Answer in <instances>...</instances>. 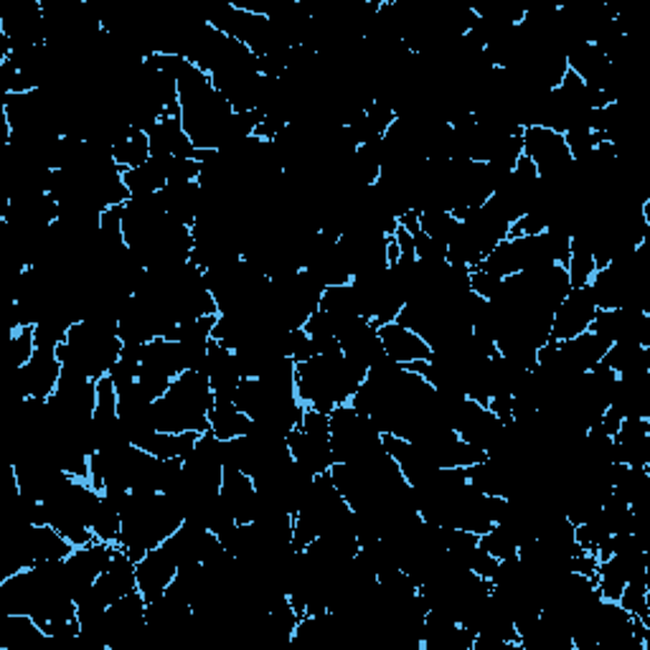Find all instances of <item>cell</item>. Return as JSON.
<instances>
[{"instance_id": "1", "label": "cell", "mask_w": 650, "mask_h": 650, "mask_svg": "<svg viewBox=\"0 0 650 650\" xmlns=\"http://www.w3.org/2000/svg\"><path fill=\"white\" fill-rule=\"evenodd\" d=\"M366 374V368L348 361L343 351L341 354L313 356L295 368V394L308 410L331 414L336 406L351 402Z\"/></svg>"}, {"instance_id": "2", "label": "cell", "mask_w": 650, "mask_h": 650, "mask_svg": "<svg viewBox=\"0 0 650 650\" xmlns=\"http://www.w3.org/2000/svg\"><path fill=\"white\" fill-rule=\"evenodd\" d=\"M216 402L209 376L184 372L174 378L170 390L152 402V424L158 432H209V412Z\"/></svg>"}, {"instance_id": "3", "label": "cell", "mask_w": 650, "mask_h": 650, "mask_svg": "<svg viewBox=\"0 0 650 650\" xmlns=\"http://www.w3.org/2000/svg\"><path fill=\"white\" fill-rule=\"evenodd\" d=\"M61 361L57 351L36 348L31 361L21 368H13V392L18 400H41L47 402L59 390Z\"/></svg>"}, {"instance_id": "4", "label": "cell", "mask_w": 650, "mask_h": 650, "mask_svg": "<svg viewBox=\"0 0 650 650\" xmlns=\"http://www.w3.org/2000/svg\"><path fill=\"white\" fill-rule=\"evenodd\" d=\"M117 544H105V541H89L85 546H77L65 559V577H67V587L71 592V598L79 600L81 594H87L92 590L95 582L99 580V574L110 567L112 557H115Z\"/></svg>"}, {"instance_id": "5", "label": "cell", "mask_w": 650, "mask_h": 650, "mask_svg": "<svg viewBox=\"0 0 650 650\" xmlns=\"http://www.w3.org/2000/svg\"><path fill=\"white\" fill-rule=\"evenodd\" d=\"M594 313H598V305L592 301L590 285L584 287H572L564 295V301L557 305L554 318H552V341H569L582 336V333L590 331V325L594 321Z\"/></svg>"}, {"instance_id": "6", "label": "cell", "mask_w": 650, "mask_h": 650, "mask_svg": "<svg viewBox=\"0 0 650 650\" xmlns=\"http://www.w3.org/2000/svg\"><path fill=\"white\" fill-rule=\"evenodd\" d=\"M204 374L209 376V384L216 400L234 402V394H237L239 384L244 382V374H242L239 358L232 348L211 338L209 351H206Z\"/></svg>"}, {"instance_id": "7", "label": "cell", "mask_w": 650, "mask_h": 650, "mask_svg": "<svg viewBox=\"0 0 650 650\" xmlns=\"http://www.w3.org/2000/svg\"><path fill=\"white\" fill-rule=\"evenodd\" d=\"M135 572H138V590L148 602L158 600L166 594L170 582L178 574V562L166 546H158L148 552L140 562H135Z\"/></svg>"}, {"instance_id": "8", "label": "cell", "mask_w": 650, "mask_h": 650, "mask_svg": "<svg viewBox=\"0 0 650 650\" xmlns=\"http://www.w3.org/2000/svg\"><path fill=\"white\" fill-rule=\"evenodd\" d=\"M135 590H138V572H135V562L122 552L120 546H117L110 567H107L105 572L99 574V580L95 582L92 594L105 604V608H110L112 602H117Z\"/></svg>"}, {"instance_id": "9", "label": "cell", "mask_w": 650, "mask_h": 650, "mask_svg": "<svg viewBox=\"0 0 650 650\" xmlns=\"http://www.w3.org/2000/svg\"><path fill=\"white\" fill-rule=\"evenodd\" d=\"M612 442H615V463L630 467H650V420H622Z\"/></svg>"}, {"instance_id": "10", "label": "cell", "mask_w": 650, "mask_h": 650, "mask_svg": "<svg viewBox=\"0 0 650 650\" xmlns=\"http://www.w3.org/2000/svg\"><path fill=\"white\" fill-rule=\"evenodd\" d=\"M378 338H382L384 354L402 366L414 364V361H427L432 356L427 341L417 336L412 328H406L400 321L378 325Z\"/></svg>"}, {"instance_id": "11", "label": "cell", "mask_w": 650, "mask_h": 650, "mask_svg": "<svg viewBox=\"0 0 650 650\" xmlns=\"http://www.w3.org/2000/svg\"><path fill=\"white\" fill-rule=\"evenodd\" d=\"M219 495H221V501L227 503L232 516L237 519V523L255 521L259 495H257L255 481H252L247 473L237 471V467H224Z\"/></svg>"}, {"instance_id": "12", "label": "cell", "mask_w": 650, "mask_h": 650, "mask_svg": "<svg viewBox=\"0 0 650 650\" xmlns=\"http://www.w3.org/2000/svg\"><path fill=\"white\" fill-rule=\"evenodd\" d=\"M287 450H290V457L295 460V463L313 475L331 473V467L336 465V457H333V450H331V440L313 437L301 427L287 432Z\"/></svg>"}, {"instance_id": "13", "label": "cell", "mask_w": 650, "mask_h": 650, "mask_svg": "<svg viewBox=\"0 0 650 650\" xmlns=\"http://www.w3.org/2000/svg\"><path fill=\"white\" fill-rule=\"evenodd\" d=\"M150 152L158 158H196V148L188 138L180 115H166L148 130Z\"/></svg>"}, {"instance_id": "14", "label": "cell", "mask_w": 650, "mask_h": 650, "mask_svg": "<svg viewBox=\"0 0 650 650\" xmlns=\"http://www.w3.org/2000/svg\"><path fill=\"white\" fill-rule=\"evenodd\" d=\"M158 198L166 216L186 224V227H194L198 219V209H201V184H198V180H176V184H166Z\"/></svg>"}, {"instance_id": "15", "label": "cell", "mask_w": 650, "mask_h": 650, "mask_svg": "<svg viewBox=\"0 0 650 650\" xmlns=\"http://www.w3.org/2000/svg\"><path fill=\"white\" fill-rule=\"evenodd\" d=\"M122 180L128 186L130 196H156L168 184V158L152 156L140 168L125 170Z\"/></svg>"}, {"instance_id": "16", "label": "cell", "mask_w": 650, "mask_h": 650, "mask_svg": "<svg viewBox=\"0 0 650 650\" xmlns=\"http://www.w3.org/2000/svg\"><path fill=\"white\" fill-rule=\"evenodd\" d=\"M252 420L234 402L216 400L209 412V432L219 440H237L249 435Z\"/></svg>"}, {"instance_id": "17", "label": "cell", "mask_w": 650, "mask_h": 650, "mask_svg": "<svg viewBox=\"0 0 650 650\" xmlns=\"http://www.w3.org/2000/svg\"><path fill=\"white\" fill-rule=\"evenodd\" d=\"M198 437H201L198 432H152L140 450L158 460H186L194 453Z\"/></svg>"}, {"instance_id": "18", "label": "cell", "mask_w": 650, "mask_h": 650, "mask_svg": "<svg viewBox=\"0 0 650 650\" xmlns=\"http://www.w3.org/2000/svg\"><path fill=\"white\" fill-rule=\"evenodd\" d=\"M152 158L150 152V140H148V132L142 130H130L125 138H120L112 146V160L117 162V168L122 170H132V168H140L142 162H148Z\"/></svg>"}, {"instance_id": "19", "label": "cell", "mask_w": 650, "mask_h": 650, "mask_svg": "<svg viewBox=\"0 0 650 650\" xmlns=\"http://www.w3.org/2000/svg\"><path fill=\"white\" fill-rule=\"evenodd\" d=\"M120 531H122V513L102 493L99 495L95 516H92V534L95 539L105 541V544H120Z\"/></svg>"}, {"instance_id": "20", "label": "cell", "mask_w": 650, "mask_h": 650, "mask_svg": "<svg viewBox=\"0 0 650 650\" xmlns=\"http://www.w3.org/2000/svg\"><path fill=\"white\" fill-rule=\"evenodd\" d=\"M598 273V265H594V255L590 242L584 237H572V255L567 262V275L572 287H584L590 285L592 275Z\"/></svg>"}, {"instance_id": "21", "label": "cell", "mask_w": 650, "mask_h": 650, "mask_svg": "<svg viewBox=\"0 0 650 650\" xmlns=\"http://www.w3.org/2000/svg\"><path fill=\"white\" fill-rule=\"evenodd\" d=\"M457 227H460V219H455L453 211L437 209V211L420 214V232H424L432 239H437L440 244H445V247L453 242Z\"/></svg>"}, {"instance_id": "22", "label": "cell", "mask_w": 650, "mask_h": 650, "mask_svg": "<svg viewBox=\"0 0 650 650\" xmlns=\"http://www.w3.org/2000/svg\"><path fill=\"white\" fill-rule=\"evenodd\" d=\"M481 546L485 549L487 554H491L493 559H509V557H516L519 554V539L511 534L509 529L503 526V523H495V526H491L485 531V534H481Z\"/></svg>"}, {"instance_id": "23", "label": "cell", "mask_w": 650, "mask_h": 650, "mask_svg": "<svg viewBox=\"0 0 650 650\" xmlns=\"http://www.w3.org/2000/svg\"><path fill=\"white\" fill-rule=\"evenodd\" d=\"M36 354V338L33 328H18L8 338V361H11L13 368H21L31 361Z\"/></svg>"}, {"instance_id": "24", "label": "cell", "mask_w": 650, "mask_h": 650, "mask_svg": "<svg viewBox=\"0 0 650 650\" xmlns=\"http://www.w3.org/2000/svg\"><path fill=\"white\" fill-rule=\"evenodd\" d=\"M501 277L495 275H487L483 269H471V293H475L477 297H483V301L491 303L495 295L501 290Z\"/></svg>"}]
</instances>
